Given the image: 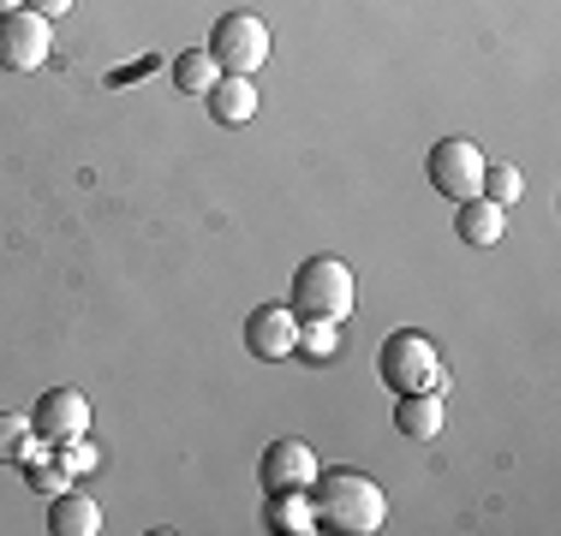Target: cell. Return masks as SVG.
Listing matches in <instances>:
<instances>
[{
    "mask_svg": "<svg viewBox=\"0 0 561 536\" xmlns=\"http://www.w3.org/2000/svg\"><path fill=\"white\" fill-rule=\"evenodd\" d=\"M311 506H317V531H341V536H377L389 525V494L370 471L358 465H335V471L311 477Z\"/></svg>",
    "mask_w": 561,
    "mask_h": 536,
    "instance_id": "cell-1",
    "label": "cell"
},
{
    "mask_svg": "<svg viewBox=\"0 0 561 536\" xmlns=\"http://www.w3.org/2000/svg\"><path fill=\"white\" fill-rule=\"evenodd\" d=\"M377 375L389 394H443L448 387V370H443V352L424 328H400L382 340L377 352Z\"/></svg>",
    "mask_w": 561,
    "mask_h": 536,
    "instance_id": "cell-2",
    "label": "cell"
},
{
    "mask_svg": "<svg viewBox=\"0 0 561 536\" xmlns=\"http://www.w3.org/2000/svg\"><path fill=\"white\" fill-rule=\"evenodd\" d=\"M293 316H323V322H346L358 304V287H353V268L341 257H305L299 275H293V292H287Z\"/></svg>",
    "mask_w": 561,
    "mask_h": 536,
    "instance_id": "cell-3",
    "label": "cell"
},
{
    "mask_svg": "<svg viewBox=\"0 0 561 536\" xmlns=\"http://www.w3.org/2000/svg\"><path fill=\"white\" fill-rule=\"evenodd\" d=\"M204 48L216 54V66H221V72L251 78L263 60H270V24H263L257 12H221Z\"/></svg>",
    "mask_w": 561,
    "mask_h": 536,
    "instance_id": "cell-4",
    "label": "cell"
},
{
    "mask_svg": "<svg viewBox=\"0 0 561 536\" xmlns=\"http://www.w3.org/2000/svg\"><path fill=\"white\" fill-rule=\"evenodd\" d=\"M55 48V19L31 7H12L0 12V72H36Z\"/></svg>",
    "mask_w": 561,
    "mask_h": 536,
    "instance_id": "cell-5",
    "label": "cell"
},
{
    "mask_svg": "<svg viewBox=\"0 0 561 536\" xmlns=\"http://www.w3.org/2000/svg\"><path fill=\"white\" fill-rule=\"evenodd\" d=\"M484 150H478L472 138H443L431 143V161H424V173H431V185L448 197V203H466V197H478V185H484Z\"/></svg>",
    "mask_w": 561,
    "mask_h": 536,
    "instance_id": "cell-6",
    "label": "cell"
},
{
    "mask_svg": "<svg viewBox=\"0 0 561 536\" xmlns=\"http://www.w3.org/2000/svg\"><path fill=\"white\" fill-rule=\"evenodd\" d=\"M31 423H36V441H43V447L84 441V435H90V399L78 394V387H48V394L36 399Z\"/></svg>",
    "mask_w": 561,
    "mask_h": 536,
    "instance_id": "cell-7",
    "label": "cell"
},
{
    "mask_svg": "<svg viewBox=\"0 0 561 536\" xmlns=\"http://www.w3.org/2000/svg\"><path fill=\"white\" fill-rule=\"evenodd\" d=\"M245 352L263 358V364H280V358L299 352V316H293V304H257L245 316Z\"/></svg>",
    "mask_w": 561,
    "mask_h": 536,
    "instance_id": "cell-8",
    "label": "cell"
},
{
    "mask_svg": "<svg viewBox=\"0 0 561 536\" xmlns=\"http://www.w3.org/2000/svg\"><path fill=\"white\" fill-rule=\"evenodd\" d=\"M317 471H323V459H317V447L299 435H275L270 447H263V465H257L263 489H311Z\"/></svg>",
    "mask_w": 561,
    "mask_h": 536,
    "instance_id": "cell-9",
    "label": "cell"
},
{
    "mask_svg": "<svg viewBox=\"0 0 561 536\" xmlns=\"http://www.w3.org/2000/svg\"><path fill=\"white\" fill-rule=\"evenodd\" d=\"M48 531H55V536H96V531H102L96 494H84V489L48 494Z\"/></svg>",
    "mask_w": 561,
    "mask_h": 536,
    "instance_id": "cell-10",
    "label": "cell"
},
{
    "mask_svg": "<svg viewBox=\"0 0 561 536\" xmlns=\"http://www.w3.org/2000/svg\"><path fill=\"white\" fill-rule=\"evenodd\" d=\"M394 429L407 441L443 435V394H394Z\"/></svg>",
    "mask_w": 561,
    "mask_h": 536,
    "instance_id": "cell-11",
    "label": "cell"
},
{
    "mask_svg": "<svg viewBox=\"0 0 561 536\" xmlns=\"http://www.w3.org/2000/svg\"><path fill=\"white\" fill-rule=\"evenodd\" d=\"M204 102H209V114H216V126H245V119L257 114V84H251V78L221 72L216 90H209Z\"/></svg>",
    "mask_w": 561,
    "mask_h": 536,
    "instance_id": "cell-12",
    "label": "cell"
},
{
    "mask_svg": "<svg viewBox=\"0 0 561 536\" xmlns=\"http://www.w3.org/2000/svg\"><path fill=\"white\" fill-rule=\"evenodd\" d=\"M270 531L275 536H311L317 531V506H311V489H270Z\"/></svg>",
    "mask_w": 561,
    "mask_h": 536,
    "instance_id": "cell-13",
    "label": "cell"
},
{
    "mask_svg": "<svg viewBox=\"0 0 561 536\" xmlns=\"http://www.w3.org/2000/svg\"><path fill=\"white\" fill-rule=\"evenodd\" d=\"M502 226H507V209H502V203H490L484 191H478V197H466L460 214H454V233H460L466 245H496V238H502Z\"/></svg>",
    "mask_w": 561,
    "mask_h": 536,
    "instance_id": "cell-14",
    "label": "cell"
},
{
    "mask_svg": "<svg viewBox=\"0 0 561 536\" xmlns=\"http://www.w3.org/2000/svg\"><path fill=\"white\" fill-rule=\"evenodd\" d=\"M216 78H221V66H216L209 48H185L180 60H173V84H180V96H209Z\"/></svg>",
    "mask_w": 561,
    "mask_h": 536,
    "instance_id": "cell-15",
    "label": "cell"
},
{
    "mask_svg": "<svg viewBox=\"0 0 561 536\" xmlns=\"http://www.w3.org/2000/svg\"><path fill=\"white\" fill-rule=\"evenodd\" d=\"M36 447H43V441H36V423L19 418V411H0V465H24Z\"/></svg>",
    "mask_w": 561,
    "mask_h": 536,
    "instance_id": "cell-16",
    "label": "cell"
},
{
    "mask_svg": "<svg viewBox=\"0 0 561 536\" xmlns=\"http://www.w3.org/2000/svg\"><path fill=\"white\" fill-rule=\"evenodd\" d=\"M335 352H341V322L299 316V358H311V364H329Z\"/></svg>",
    "mask_w": 561,
    "mask_h": 536,
    "instance_id": "cell-17",
    "label": "cell"
},
{
    "mask_svg": "<svg viewBox=\"0 0 561 536\" xmlns=\"http://www.w3.org/2000/svg\"><path fill=\"white\" fill-rule=\"evenodd\" d=\"M478 191L490 197V203H519V197H526V179H519V167H484V185H478Z\"/></svg>",
    "mask_w": 561,
    "mask_h": 536,
    "instance_id": "cell-18",
    "label": "cell"
},
{
    "mask_svg": "<svg viewBox=\"0 0 561 536\" xmlns=\"http://www.w3.org/2000/svg\"><path fill=\"white\" fill-rule=\"evenodd\" d=\"M31 489H36V494H60V489H66V471H60L55 459H48V465H31Z\"/></svg>",
    "mask_w": 561,
    "mask_h": 536,
    "instance_id": "cell-19",
    "label": "cell"
},
{
    "mask_svg": "<svg viewBox=\"0 0 561 536\" xmlns=\"http://www.w3.org/2000/svg\"><path fill=\"white\" fill-rule=\"evenodd\" d=\"M90 459H96V453H90L84 441H66V471H90Z\"/></svg>",
    "mask_w": 561,
    "mask_h": 536,
    "instance_id": "cell-20",
    "label": "cell"
},
{
    "mask_svg": "<svg viewBox=\"0 0 561 536\" xmlns=\"http://www.w3.org/2000/svg\"><path fill=\"white\" fill-rule=\"evenodd\" d=\"M31 12H43V19H66V12L78 7V0H24Z\"/></svg>",
    "mask_w": 561,
    "mask_h": 536,
    "instance_id": "cell-21",
    "label": "cell"
}]
</instances>
